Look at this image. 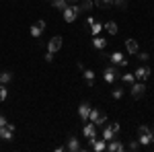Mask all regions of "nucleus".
Returning <instances> with one entry per match:
<instances>
[{
  "label": "nucleus",
  "mask_w": 154,
  "mask_h": 152,
  "mask_svg": "<svg viewBox=\"0 0 154 152\" xmlns=\"http://www.w3.org/2000/svg\"><path fill=\"white\" fill-rule=\"evenodd\" d=\"M103 78H105L109 84H113V82H115V78H117V70H115V66H113V64L105 68V72H103Z\"/></svg>",
  "instance_id": "0eeeda50"
},
{
  "label": "nucleus",
  "mask_w": 154,
  "mask_h": 152,
  "mask_svg": "<svg viewBox=\"0 0 154 152\" xmlns=\"http://www.w3.org/2000/svg\"><path fill=\"white\" fill-rule=\"evenodd\" d=\"M136 56H138V58H140V62H148V58H150V56H148V54H146V51H138V54H136Z\"/></svg>",
  "instance_id": "c85d7f7f"
},
{
  "label": "nucleus",
  "mask_w": 154,
  "mask_h": 152,
  "mask_svg": "<svg viewBox=\"0 0 154 152\" xmlns=\"http://www.w3.org/2000/svg\"><path fill=\"white\" fill-rule=\"evenodd\" d=\"M113 4L119 6V8H125V6H128V0H113Z\"/></svg>",
  "instance_id": "7c9ffc66"
},
{
  "label": "nucleus",
  "mask_w": 154,
  "mask_h": 152,
  "mask_svg": "<svg viewBox=\"0 0 154 152\" xmlns=\"http://www.w3.org/2000/svg\"><path fill=\"white\" fill-rule=\"evenodd\" d=\"M107 150H109V152H121V150H125V146H123L121 142H117L115 138H113V140L109 142V146H107Z\"/></svg>",
  "instance_id": "6ab92c4d"
},
{
  "label": "nucleus",
  "mask_w": 154,
  "mask_h": 152,
  "mask_svg": "<svg viewBox=\"0 0 154 152\" xmlns=\"http://www.w3.org/2000/svg\"><path fill=\"white\" fill-rule=\"evenodd\" d=\"M125 148H128V150H131V152H136V150H138V148H140V142H138V140H131L130 144L125 146Z\"/></svg>",
  "instance_id": "bb28decb"
},
{
  "label": "nucleus",
  "mask_w": 154,
  "mask_h": 152,
  "mask_svg": "<svg viewBox=\"0 0 154 152\" xmlns=\"http://www.w3.org/2000/svg\"><path fill=\"white\" fill-rule=\"evenodd\" d=\"M123 97V88H113V99H121Z\"/></svg>",
  "instance_id": "c756f323"
},
{
  "label": "nucleus",
  "mask_w": 154,
  "mask_h": 152,
  "mask_svg": "<svg viewBox=\"0 0 154 152\" xmlns=\"http://www.w3.org/2000/svg\"><path fill=\"white\" fill-rule=\"evenodd\" d=\"M51 60H54V54H51V51H48V56H45V62H51Z\"/></svg>",
  "instance_id": "473e14b6"
},
{
  "label": "nucleus",
  "mask_w": 154,
  "mask_h": 152,
  "mask_svg": "<svg viewBox=\"0 0 154 152\" xmlns=\"http://www.w3.org/2000/svg\"><path fill=\"white\" fill-rule=\"evenodd\" d=\"M93 45H95L97 49H105V47H107V39H103L101 35H95V39H93Z\"/></svg>",
  "instance_id": "aec40b11"
},
{
  "label": "nucleus",
  "mask_w": 154,
  "mask_h": 152,
  "mask_svg": "<svg viewBox=\"0 0 154 152\" xmlns=\"http://www.w3.org/2000/svg\"><path fill=\"white\" fill-rule=\"evenodd\" d=\"M12 80V74L8 70H4V72H0V84H8V82Z\"/></svg>",
  "instance_id": "412c9836"
},
{
  "label": "nucleus",
  "mask_w": 154,
  "mask_h": 152,
  "mask_svg": "<svg viewBox=\"0 0 154 152\" xmlns=\"http://www.w3.org/2000/svg\"><path fill=\"white\" fill-rule=\"evenodd\" d=\"M82 134H84V138H88V142L95 140V138H97V126L93 123V121H91V123H86V126L82 128Z\"/></svg>",
  "instance_id": "6e6552de"
},
{
  "label": "nucleus",
  "mask_w": 154,
  "mask_h": 152,
  "mask_svg": "<svg viewBox=\"0 0 154 152\" xmlns=\"http://www.w3.org/2000/svg\"><path fill=\"white\" fill-rule=\"evenodd\" d=\"M121 80L128 82V84H134L136 82V76H134V72H125V74H121Z\"/></svg>",
  "instance_id": "4be33fe9"
},
{
  "label": "nucleus",
  "mask_w": 154,
  "mask_h": 152,
  "mask_svg": "<svg viewBox=\"0 0 154 152\" xmlns=\"http://www.w3.org/2000/svg\"><path fill=\"white\" fill-rule=\"evenodd\" d=\"M51 6H54V8H58V11H64V8L68 6V2H66V0H54V2H51Z\"/></svg>",
  "instance_id": "5701e85b"
},
{
  "label": "nucleus",
  "mask_w": 154,
  "mask_h": 152,
  "mask_svg": "<svg viewBox=\"0 0 154 152\" xmlns=\"http://www.w3.org/2000/svg\"><path fill=\"white\" fill-rule=\"evenodd\" d=\"M43 31H45V21H37V23H33V27H31V35L33 37H41Z\"/></svg>",
  "instance_id": "ddd939ff"
},
{
  "label": "nucleus",
  "mask_w": 154,
  "mask_h": 152,
  "mask_svg": "<svg viewBox=\"0 0 154 152\" xmlns=\"http://www.w3.org/2000/svg\"><path fill=\"white\" fill-rule=\"evenodd\" d=\"M60 47H62V37H60V35L51 37V39H49V43H48V51L56 54V51H60Z\"/></svg>",
  "instance_id": "9b49d317"
},
{
  "label": "nucleus",
  "mask_w": 154,
  "mask_h": 152,
  "mask_svg": "<svg viewBox=\"0 0 154 152\" xmlns=\"http://www.w3.org/2000/svg\"><path fill=\"white\" fill-rule=\"evenodd\" d=\"M109 60H111V64H113V66H121V68H125V66H128V60L123 58V54H121V51H113V54L109 56Z\"/></svg>",
  "instance_id": "39448f33"
},
{
  "label": "nucleus",
  "mask_w": 154,
  "mask_h": 152,
  "mask_svg": "<svg viewBox=\"0 0 154 152\" xmlns=\"http://www.w3.org/2000/svg\"><path fill=\"white\" fill-rule=\"evenodd\" d=\"M152 132H154V129H152Z\"/></svg>",
  "instance_id": "c9c22d12"
},
{
  "label": "nucleus",
  "mask_w": 154,
  "mask_h": 152,
  "mask_svg": "<svg viewBox=\"0 0 154 152\" xmlns=\"http://www.w3.org/2000/svg\"><path fill=\"white\" fill-rule=\"evenodd\" d=\"M91 109H93V107L88 105V103H82V105L78 107V115H80V119H82V121H88V115H91Z\"/></svg>",
  "instance_id": "2eb2a0df"
},
{
  "label": "nucleus",
  "mask_w": 154,
  "mask_h": 152,
  "mask_svg": "<svg viewBox=\"0 0 154 152\" xmlns=\"http://www.w3.org/2000/svg\"><path fill=\"white\" fill-rule=\"evenodd\" d=\"M86 25H88V29H91V33H93V35H99V33H101V29H103V25L97 23L93 17H88V19H86Z\"/></svg>",
  "instance_id": "f8f14e48"
},
{
  "label": "nucleus",
  "mask_w": 154,
  "mask_h": 152,
  "mask_svg": "<svg viewBox=\"0 0 154 152\" xmlns=\"http://www.w3.org/2000/svg\"><path fill=\"white\" fill-rule=\"evenodd\" d=\"M78 68L82 70V76H84V80H86V84L93 86V84H95V72L91 70V68H84L82 64H78Z\"/></svg>",
  "instance_id": "9d476101"
},
{
  "label": "nucleus",
  "mask_w": 154,
  "mask_h": 152,
  "mask_svg": "<svg viewBox=\"0 0 154 152\" xmlns=\"http://www.w3.org/2000/svg\"><path fill=\"white\" fill-rule=\"evenodd\" d=\"M80 8L88 12L91 8H93V0H82V2H80Z\"/></svg>",
  "instance_id": "a878e982"
},
{
  "label": "nucleus",
  "mask_w": 154,
  "mask_h": 152,
  "mask_svg": "<svg viewBox=\"0 0 154 152\" xmlns=\"http://www.w3.org/2000/svg\"><path fill=\"white\" fill-rule=\"evenodd\" d=\"M66 150H70V152H80L82 150V146H80V142H78L76 136H70V138H68V142H66Z\"/></svg>",
  "instance_id": "1a4fd4ad"
},
{
  "label": "nucleus",
  "mask_w": 154,
  "mask_h": 152,
  "mask_svg": "<svg viewBox=\"0 0 154 152\" xmlns=\"http://www.w3.org/2000/svg\"><path fill=\"white\" fill-rule=\"evenodd\" d=\"M12 134H14V126L12 123H6L2 128V140H12Z\"/></svg>",
  "instance_id": "a211bd4d"
},
{
  "label": "nucleus",
  "mask_w": 154,
  "mask_h": 152,
  "mask_svg": "<svg viewBox=\"0 0 154 152\" xmlns=\"http://www.w3.org/2000/svg\"><path fill=\"white\" fill-rule=\"evenodd\" d=\"M95 4L101 8H107V6H113V0H95Z\"/></svg>",
  "instance_id": "393cba45"
},
{
  "label": "nucleus",
  "mask_w": 154,
  "mask_h": 152,
  "mask_svg": "<svg viewBox=\"0 0 154 152\" xmlns=\"http://www.w3.org/2000/svg\"><path fill=\"white\" fill-rule=\"evenodd\" d=\"M117 134H119V123H117V121H113V123H105L101 138H103L105 142H111L115 136H117Z\"/></svg>",
  "instance_id": "f03ea898"
},
{
  "label": "nucleus",
  "mask_w": 154,
  "mask_h": 152,
  "mask_svg": "<svg viewBox=\"0 0 154 152\" xmlns=\"http://www.w3.org/2000/svg\"><path fill=\"white\" fill-rule=\"evenodd\" d=\"M80 12H82L80 4H68V6L62 11V14H64V21H66V23H74Z\"/></svg>",
  "instance_id": "f257e3e1"
},
{
  "label": "nucleus",
  "mask_w": 154,
  "mask_h": 152,
  "mask_svg": "<svg viewBox=\"0 0 154 152\" xmlns=\"http://www.w3.org/2000/svg\"><path fill=\"white\" fill-rule=\"evenodd\" d=\"M144 91H146V86H144L142 80L131 84V97H134V99H142V97H144Z\"/></svg>",
  "instance_id": "423d86ee"
},
{
  "label": "nucleus",
  "mask_w": 154,
  "mask_h": 152,
  "mask_svg": "<svg viewBox=\"0 0 154 152\" xmlns=\"http://www.w3.org/2000/svg\"><path fill=\"white\" fill-rule=\"evenodd\" d=\"M6 88H4V84H0V103H2V101H6Z\"/></svg>",
  "instance_id": "cd10ccee"
},
{
  "label": "nucleus",
  "mask_w": 154,
  "mask_h": 152,
  "mask_svg": "<svg viewBox=\"0 0 154 152\" xmlns=\"http://www.w3.org/2000/svg\"><path fill=\"white\" fill-rule=\"evenodd\" d=\"M6 123H8V121H6V117H4V115H2V113H0V128H4Z\"/></svg>",
  "instance_id": "2f4dec72"
},
{
  "label": "nucleus",
  "mask_w": 154,
  "mask_h": 152,
  "mask_svg": "<svg viewBox=\"0 0 154 152\" xmlns=\"http://www.w3.org/2000/svg\"><path fill=\"white\" fill-rule=\"evenodd\" d=\"M154 140V132L152 129H148V132H140L138 134V142H140V146H150Z\"/></svg>",
  "instance_id": "20e7f679"
},
{
  "label": "nucleus",
  "mask_w": 154,
  "mask_h": 152,
  "mask_svg": "<svg viewBox=\"0 0 154 152\" xmlns=\"http://www.w3.org/2000/svg\"><path fill=\"white\" fill-rule=\"evenodd\" d=\"M125 49L130 51L131 56H136V54L140 51V47H138V41H136V39H128V41H125Z\"/></svg>",
  "instance_id": "f3484780"
},
{
  "label": "nucleus",
  "mask_w": 154,
  "mask_h": 152,
  "mask_svg": "<svg viewBox=\"0 0 154 152\" xmlns=\"http://www.w3.org/2000/svg\"><path fill=\"white\" fill-rule=\"evenodd\" d=\"M0 140H2V128H0Z\"/></svg>",
  "instance_id": "f704fd0d"
},
{
  "label": "nucleus",
  "mask_w": 154,
  "mask_h": 152,
  "mask_svg": "<svg viewBox=\"0 0 154 152\" xmlns=\"http://www.w3.org/2000/svg\"><path fill=\"white\" fill-rule=\"evenodd\" d=\"M134 76H136V78H138V80H148V76H150V68H146V66H140V68H138V70L134 72Z\"/></svg>",
  "instance_id": "4468645a"
},
{
  "label": "nucleus",
  "mask_w": 154,
  "mask_h": 152,
  "mask_svg": "<svg viewBox=\"0 0 154 152\" xmlns=\"http://www.w3.org/2000/svg\"><path fill=\"white\" fill-rule=\"evenodd\" d=\"M105 29H107V33H111V35H115V33H117V25L113 23V21H111V23H107Z\"/></svg>",
  "instance_id": "b1692460"
},
{
  "label": "nucleus",
  "mask_w": 154,
  "mask_h": 152,
  "mask_svg": "<svg viewBox=\"0 0 154 152\" xmlns=\"http://www.w3.org/2000/svg\"><path fill=\"white\" fill-rule=\"evenodd\" d=\"M66 2H68V4H76L78 0H66Z\"/></svg>",
  "instance_id": "72a5a7b5"
},
{
  "label": "nucleus",
  "mask_w": 154,
  "mask_h": 152,
  "mask_svg": "<svg viewBox=\"0 0 154 152\" xmlns=\"http://www.w3.org/2000/svg\"><path fill=\"white\" fill-rule=\"evenodd\" d=\"M91 148H93V150H97V152H103V150H107V142L103 140V138H101V140H91Z\"/></svg>",
  "instance_id": "dca6fc26"
},
{
  "label": "nucleus",
  "mask_w": 154,
  "mask_h": 152,
  "mask_svg": "<svg viewBox=\"0 0 154 152\" xmlns=\"http://www.w3.org/2000/svg\"><path fill=\"white\" fill-rule=\"evenodd\" d=\"M88 121H93L95 126H105L107 123V115L99 109H91V115H88Z\"/></svg>",
  "instance_id": "7ed1b4c3"
}]
</instances>
